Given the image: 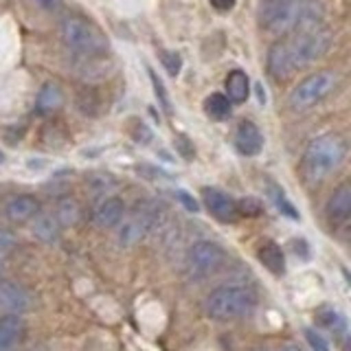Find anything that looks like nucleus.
Segmentation results:
<instances>
[{
    "mask_svg": "<svg viewBox=\"0 0 351 351\" xmlns=\"http://www.w3.org/2000/svg\"><path fill=\"white\" fill-rule=\"evenodd\" d=\"M347 143L338 134H323L307 145L301 158V173L307 184H321L345 160Z\"/></svg>",
    "mask_w": 351,
    "mask_h": 351,
    "instance_id": "obj_1",
    "label": "nucleus"
},
{
    "mask_svg": "<svg viewBox=\"0 0 351 351\" xmlns=\"http://www.w3.org/2000/svg\"><path fill=\"white\" fill-rule=\"evenodd\" d=\"M257 307V294L246 285L230 283L215 288L204 301V312L213 321H237V318L250 314Z\"/></svg>",
    "mask_w": 351,
    "mask_h": 351,
    "instance_id": "obj_2",
    "label": "nucleus"
},
{
    "mask_svg": "<svg viewBox=\"0 0 351 351\" xmlns=\"http://www.w3.org/2000/svg\"><path fill=\"white\" fill-rule=\"evenodd\" d=\"M62 40L69 49L84 58H101L108 53V40L97 25L80 16H69L62 20Z\"/></svg>",
    "mask_w": 351,
    "mask_h": 351,
    "instance_id": "obj_3",
    "label": "nucleus"
},
{
    "mask_svg": "<svg viewBox=\"0 0 351 351\" xmlns=\"http://www.w3.org/2000/svg\"><path fill=\"white\" fill-rule=\"evenodd\" d=\"M338 84V75L332 71H318L310 77H305L303 82L294 86V90L290 93L288 104L294 112H307L314 106H318L334 93V88Z\"/></svg>",
    "mask_w": 351,
    "mask_h": 351,
    "instance_id": "obj_4",
    "label": "nucleus"
},
{
    "mask_svg": "<svg viewBox=\"0 0 351 351\" xmlns=\"http://www.w3.org/2000/svg\"><path fill=\"white\" fill-rule=\"evenodd\" d=\"M285 44H288L294 71H299L325 58L329 47H332V36H329L325 29L301 31V33H296V38L292 42H285Z\"/></svg>",
    "mask_w": 351,
    "mask_h": 351,
    "instance_id": "obj_5",
    "label": "nucleus"
},
{
    "mask_svg": "<svg viewBox=\"0 0 351 351\" xmlns=\"http://www.w3.org/2000/svg\"><path fill=\"white\" fill-rule=\"evenodd\" d=\"M224 250L213 241H195L186 252V274L193 281H204L224 266Z\"/></svg>",
    "mask_w": 351,
    "mask_h": 351,
    "instance_id": "obj_6",
    "label": "nucleus"
},
{
    "mask_svg": "<svg viewBox=\"0 0 351 351\" xmlns=\"http://www.w3.org/2000/svg\"><path fill=\"white\" fill-rule=\"evenodd\" d=\"M299 7V0H263L259 11L261 27L274 36H285V33L296 29Z\"/></svg>",
    "mask_w": 351,
    "mask_h": 351,
    "instance_id": "obj_7",
    "label": "nucleus"
},
{
    "mask_svg": "<svg viewBox=\"0 0 351 351\" xmlns=\"http://www.w3.org/2000/svg\"><path fill=\"white\" fill-rule=\"evenodd\" d=\"M152 224V215L147 211H141L136 208L134 213H130L128 217L123 215V219L119 222V244L121 246H134L138 241L147 235Z\"/></svg>",
    "mask_w": 351,
    "mask_h": 351,
    "instance_id": "obj_8",
    "label": "nucleus"
},
{
    "mask_svg": "<svg viewBox=\"0 0 351 351\" xmlns=\"http://www.w3.org/2000/svg\"><path fill=\"white\" fill-rule=\"evenodd\" d=\"M202 200H204L206 211L211 213L217 222L230 224V222H235V219H237V204L228 193L213 189V186H211V189L206 186V189L202 191Z\"/></svg>",
    "mask_w": 351,
    "mask_h": 351,
    "instance_id": "obj_9",
    "label": "nucleus"
},
{
    "mask_svg": "<svg viewBox=\"0 0 351 351\" xmlns=\"http://www.w3.org/2000/svg\"><path fill=\"white\" fill-rule=\"evenodd\" d=\"M31 305L29 292L16 281H0V307L9 310V314L27 312Z\"/></svg>",
    "mask_w": 351,
    "mask_h": 351,
    "instance_id": "obj_10",
    "label": "nucleus"
},
{
    "mask_svg": "<svg viewBox=\"0 0 351 351\" xmlns=\"http://www.w3.org/2000/svg\"><path fill=\"white\" fill-rule=\"evenodd\" d=\"M125 215V204L121 197H104L101 202L95 206L93 219L99 228H114Z\"/></svg>",
    "mask_w": 351,
    "mask_h": 351,
    "instance_id": "obj_11",
    "label": "nucleus"
},
{
    "mask_svg": "<svg viewBox=\"0 0 351 351\" xmlns=\"http://www.w3.org/2000/svg\"><path fill=\"white\" fill-rule=\"evenodd\" d=\"M5 213H7V217L11 219V222L25 224V222H29V219H33L40 213V200L36 195H29V193L16 195V197H11V200L7 202Z\"/></svg>",
    "mask_w": 351,
    "mask_h": 351,
    "instance_id": "obj_12",
    "label": "nucleus"
},
{
    "mask_svg": "<svg viewBox=\"0 0 351 351\" xmlns=\"http://www.w3.org/2000/svg\"><path fill=\"white\" fill-rule=\"evenodd\" d=\"M235 147L244 154V156H257L263 147V136L259 128L252 121H241L235 132Z\"/></svg>",
    "mask_w": 351,
    "mask_h": 351,
    "instance_id": "obj_13",
    "label": "nucleus"
},
{
    "mask_svg": "<svg viewBox=\"0 0 351 351\" xmlns=\"http://www.w3.org/2000/svg\"><path fill=\"white\" fill-rule=\"evenodd\" d=\"M268 71L272 77H277V80H285V77H290L294 71V64H292V58H290V51H288V44L285 42H274L270 51H268Z\"/></svg>",
    "mask_w": 351,
    "mask_h": 351,
    "instance_id": "obj_14",
    "label": "nucleus"
},
{
    "mask_svg": "<svg viewBox=\"0 0 351 351\" xmlns=\"http://www.w3.org/2000/svg\"><path fill=\"white\" fill-rule=\"evenodd\" d=\"M327 215L336 224H343L349 219V215H351V186H349V182H343L332 193V197H329V202H327Z\"/></svg>",
    "mask_w": 351,
    "mask_h": 351,
    "instance_id": "obj_15",
    "label": "nucleus"
},
{
    "mask_svg": "<svg viewBox=\"0 0 351 351\" xmlns=\"http://www.w3.org/2000/svg\"><path fill=\"white\" fill-rule=\"evenodd\" d=\"M323 20H325V7L321 0H307L301 3L299 7V20H296V33L301 31H316L323 29Z\"/></svg>",
    "mask_w": 351,
    "mask_h": 351,
    "instance_id": "obj_16",
    "label": "nucleus"
},
{
    "mask_svg": "<svg viewBox=\"0 0 351 351\" xmlns=\"http://www.w3.org/2000/svg\"><path fill=\"white\" fill-rule=\"evenodd\" d=\"M22 318L18 314L0 316V351H14L22 338Z\"/></svg>",
    "mask_w": 351,
    "mask_h": 351,
    "instance_id": "obj_17",
    "label": "nucleus"
},
{
    "mask_svg": "<svg viewBox=\"0 0 351 351\" xmlns=\"http://www.w3.org/2000/svg\"><path fill=\"white\" fill-rule=\"evenodd\" d=\"M64 104V90L60 84L55 82H47L38 93V99H36V110L38 114H51L55 110H60Z\"/></svg>",
    "mask_w": 351,
    "mask_h": 351,
    "instance_id": "obj_18",
    "label": "nucleus"
},
{
    "mask_svg": "<svg viewBox=\"0 0 351 351\" xmlns=\"http://www.w3.org/2000/svg\"><path fill=\"white\" fill-rule=\"evenodd\" d=\"M60 222L53 213H38L33 217V235L44 244H55L60 239Z\"/></svg>",
    "mask_w": 351,
    "mask_h": 351,
    "instance_id": "obj_19",
    "label": "nucleus"
},
{
    "mask_svg": "<svg viewBox=\"0 0 351 351\" xmlns=\"http://www.w3.org/2000/svg\"><path fill=\"white\" fill-rule=\"evenodd\" d=\"M224 88H226V99L230 104H244L250 95L248 75L244 71H230L224 82Z\"/></svg>",
    "mask_w": 351,
    "mask_h": 351,
    "instance_id": "obj_20",
    "label": "nucleus"
},
{
    "mask_svg": "<svg viewBox=\"0 0 351 351\" xmlns=\"http://www.w3.org/2000/svg\"><path fill=\"white\" fill-rule=\"evenodd\" d=\"M257 257L263 263V268H268L272 274H277V277H281V274L285 272L283 250L274 244V241H266V244H261L259 250H257Z\"/></svg>",
    "mask_w": 351,
    "mask_h": 351,
    "instance_id": "obj_21",
    "label": "nucleus"
},
{
    "mask_svg": "<svg viewBox=\"0 0 351 351\" xmlns=\"http://www.w3.org/2000/svg\"><path fill=\"white\" fill-rule=\"evenodd\" d=\"M316 323L334 334H345V327H347L345 316L340 314L336 307H329V305H323L316 310Z\"/></svg>",
    "mask_w": 351,
    "mask_h": 351,
    "instance_id": "obj_22",
    "label": "nucleus"
},
{
    "mask_svg": "<svg viewBox=\"0 0 351 351\" xmlns=\"http://www.w3.org/2000/svg\"><path fill=\"white\" fill-rule=\"evenodd\" d=\"M204 112L215 121H222V119L230 117V101L226 99V95L215 93L204 99Z\"/></svg>",
    "mask_w": 351,
    "mask_h": 351,
    "instance_id": "obj_23",
    "label": "nucleus"
},
{
    "mask_svg": "<svg viewBox=\"0 0 351 351\" xmlns=\"http://www.w3.org/2000/svg\"><path fill=\"white\" fill-rule=\"evenodd\" d=\"M55 217H58L60 226H71V224H75V222H80L82 208H80V204H77V200H71V197H66V200L60 202Z\"/></svg>",
    "mask_w": 351,
    "mask_h": 351,
    "instance_id": "obj_24",
    "label": "nucleus"
},
{
    "mask_svg": "<svg viewBox=\"0 0 351 351\" xmlns=\"http://www.w3.org/2000/svg\"><path fill=\"white\" fill-rule=\"evenodd\" d=\"M237 204V215H246V217H257L263 213V204L257 197H241Z\"/></svg>",
    "mask_w": 351,
    "mask_h": 351,
    "instance_id": "obj_25",
    "label": "nucleus"
},
{
    "mask_svg": "<svg viewBox=\"0 0 351 351\" xmlns=\"http://www.w3.org/2000/svg\"><path fill=\"white\" fill-rule=\"evenodd\" d=\"M272 197H274V204H277V208L283 213V215H288V217H292V219H299V211L290 204V200L288 197L283 195V191H279V189H274L272 186Z\"/></svg>",
    "mask_w": 351,
    "mask_h": 351,
    "instance_id": "obj_26",
    "label": "nucleus"
},
{
    "mask_svg": "<svg viewBox=\"0 0 351 351\" xmlns=\"http://www.w3.org/2000/svg\"><path fill=\"white\" fill-rule=\"evenodd\" d=\"M147 73H149V80H152V86H154V90H156V97H158V101H160V106L167 110H171V101H169V95H167V90H165V84L160 82V77L154 73L152 69H147Z\"/></svg>",
    "mask_w": 351,
    "mask_h": 351,
    "instance_id": "obj_27",
    "label": "nucleus"
},
{
    "mask_svg": "<svg viewBox=\"0 0 351 351\" xmlns=\"http://www.w3.org/2000/svg\"><path fill=\"white\" fill-rule=\"evenodd\" d=\"M160 62H162L165 69H167V73H169V75H173V77L178 75V73H180V69H182V60H180V55H178V53L162 51Z\"/></svg>",
    "mask_w": 351,
    "mask_h": 351,
    "instance_id": "obj_28",
    "label": "nucleus"
},
{
    "mask_svg": "<svg viewBox=\"0 0 351 351\" xmlns=\"http://www.w3.org/2000/svg\"><path fill=\"white\" fill-rule=\"evenodd\" d=\"M305 340L314 351H329L327 340L316 332V329H305Z\"/></svg>",
    "mask_w": 351,
    "mask_h": 351,
    "instance_id": "obj_29",
    "label": "nucleus"
},
{
    "mask_svg": "<svg viewBox=\"0 0 351 351\" xmlns=\"http://www.w3.org/2000/svg\"><path fill=\"white\" fill-rule=\"evenodd\" d=\"M80 110L84 114H95L97 112V101H95V93L93 90H84L80 95Z\"/></svg>",
    "mask_w": 351,
    "mask_h": 351,
    "instance_id": "obj_30",
    "label": "nucleus"
},
{
    "mask_svg": "<svg viewBox=\"0 0 351 351\" xmlns=\"http://www.w3.org/2000/svg\"><path fill=\"white\" fill-rule=\"evenodd\" d=\"M176 197L182 202V206L186 208V211H191V213H197L200 211V204L195 202V197H191L186 191H176Z\"/></svg>",
    "mask_w": 351,
    "mask_h": 351,
    "instance_id": "obj_31",
    "label": "nucleus"
},
{
    "mask_svg": "<svg viewBox=\"0 0 351 351\" xmlns=\"http://www.w3.org/2000/svg\"><path fill=\"white\" fill-rule=\"evenodd\" d=\"M88 182H90V184H93V189H95V191H104V189H110V186H108V184H114V180H112V178H110V176H101V180H97V178H95V176H93V178H90V180H88Z\"/></svg>",
    "mask_w": 351,
    "mask_h": 351,
    "instance_id": "obj_32",
    "label": "nucleus"
},
{
    "mask_svg": "<svg viewBox=\"0 0 351 351\" xmlns=\"http://www.w3.org/2000/svg\"><path fill=\"white\" fill-rule=\"evenodd\" d=\"M176 145H178V149L182 152V156H184V158H191V156H193V147H186V145H189V141H186L184 136H178V138H176Z\"/></svg>",
    "mask_w": 351,
    "mask_h": 351,
    "instance_id": "obj_33",
    "label": "nucleus"
},
{
    "mask_svg": "<svg viewBox=\"0 0 351 351\" xmlns=\"http://www.w3.org/2000/svg\"><path fill=\"white\" fill-rule=\"evenodd\" d=\"M237 0H211V5L217 9V11H230L235 7Z\"/></svg>",
    "mask_w": 351,
    "mask_h": 351,
    "instance_id": "obj_34",
    "label": "nucleus"
},
{
    "mask_svg": "<svg viewBox=\"0 0 351 351\" xmlns=\"http://www.w3.org/2000/svg\"><path fill=\"white\" fill-rule=\"evenodd\" d=\"M40 9H44V11H55L60 7V0H33Z\"/></svg>",
    "mask_w": 351,
    "mask_h": 351,
    "instance_id": "obj_35",
    "label": "nucleus"
},
{
    "mask_svg": "<svg viewBox=\"0 0 351 351\" xmlns=\"http://www.w3.org/2000/svg\"><path fill=\"white\" fill-rule=\"evenodd\" d=\"M257 93H259V101H266V95H263L261 86H257Z\"/></svg>",
    "mask_w": 351,
    "mask_h": 351,
    "instance_id": "obj_36",
    "label": "nucleus"
},
{
    "mask_svg": "<svg viewBox=\"0 0 351 351\" xmlns=\"http://www.w3.org/2000/svg\"><path fill=\"white\" fill-rule=\"evenodd\" d=\"M281 351H301L299 347H294V345H290V347H283Z\"/></svg>",
    "mask_w": 351,
    "mask_h": 351,
    "instance_id": "obj_37",
    "label": "nucleus"
},
{
    "mask_svg": "<svg viewBox=\"0 0 351 351\" xmlns=\"http://www.w3.org/2000/svg\"><path fill=\"white\" fill-rule=\"evenodd\" d=\"M0 162H5V154L3 152H0Z\"/></svg>",
    "mask_w": 351,
    "mask_h": 351,
    "instance_id": "obj_38",
    "label": "nucleus"
},
{
    "mask_svg": "<svg viewBox=\"0 0 351 351\" xmlns=\"http://www.w3.org/2000/svg\"><path fill=\"white\" fill-rule=\"evenodd\" d=\"M257 351H263V349H257Z\"/></svg>",
    "mask_w": 351,
    "mask_h": 351,
    "instance_id": "obj_39",
    "label": "nucleus"
}]
</instances>
